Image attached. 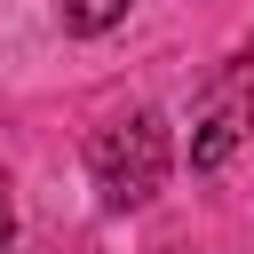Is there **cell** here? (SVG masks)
<instances>
[{"label": "cell", "instance_id": "6da1fadb", "mask_svg": "<svg viewBox=\"0 0 254 254\" xmlns=\"http://www.w3.org/2000/svg\"><path fill=\"white\" fill-rule=\"evenodd\" d=\"M167 119L159 111H135V119H119V127H103L95 143H87V167H95V190H103V206H143L159 183H167Z\"/></svg>", "mask_w": 254, "mask_h": 254}, {"label": "cell", "instance_id": "7a4b0ae2", "mask_svg": "<svg viewBox=\"0 0 254 254\" xmlns=\"http://www.w3.org/2000/svg\"><path fill=\"white\" fill-rule=\"evenodd\" d=\"M230 151H238V119H230V111H214V119L198 127V143H190V167H198V175H214Z\"/></svg>", "mask_w": 254, "mask_h": 254}, {"label": "cell", "instance_id": "3957f363", "mask_svg": "<svg viewBox=\"0 0 254 254\" xmlns=\"http://www.w3.org/2000/svg\"><path fill=\"white\" fill-rule=\"evenodd\" d=\"M127 8H135V0H64V24L95 40V32H111V24L127 16Z\"/></svg>", "mask_w": 254, "mask_h": 254}, {"label": "cell", "instance_id": "277c9868", "mask_svg": "<svg viewBox=\"0 0 254 254\" xmlns=\"http://www.w3.org/2000/svg\"><path fill=\"white\" fill-rule=\"evenodd\" d=\"M0 254H16V198H8V175H0Z\"/></svg>", "mask_w": 254, "mask_h": 254}, {"label": "cell", "instance_id": "5b68a950", "mask_svg": "<svg viewBox=\"0 0 254 254\" xmlns=\"http://www.w3.org/2000/svg\"><path fill=\"white\" fill-rule=\"evenodd\" d=\"M246 119H254V111H246Z\"/></svg>", "mask_w": 254, "mask_h": 254}]
</instances>
